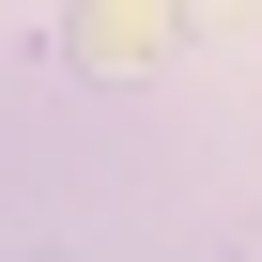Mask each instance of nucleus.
<instances>
[{"instance_id": "1", "label": "nucleus", "mask_w": 262, "mask_h": 262, "mask_svg": "<svg viewBox=\"0 0 262 262\" xmlns=\"http://www.w3.org/2000/svg\"><path fill=\"white\" fill-rule=\"evenodd\" d=\"M62 47H77V77H155L170 62V16H77Z\"/></svg>"}]
</instances>
